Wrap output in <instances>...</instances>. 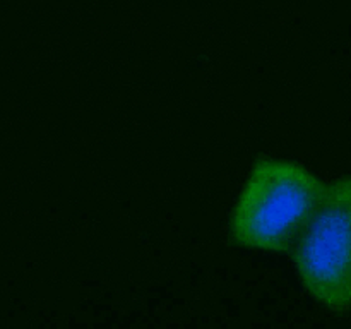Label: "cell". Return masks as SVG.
I'll return each instance as SVG.
<instances>
[{
	"instance_id": "1",
	"label": "cell",
	"mask_w": 351,
	"mask_h": 329,
	"mask_svg": "<svg viewBox=\"0 0 351 329\" xmlns=\"http://www.w3.org/2000/svg\"><path fill=\"white\" fill-rule=\"evenodd\" d=\"M324 184L300 163L259 158L230 218L239 245L264 252L291 250L321 199Z\"/></svg>"
},
{
	"instance_id": "2",
	"label": "cell",
	"mask_w": 351,
	"mask_h": 329,
	"mask_svg": "<svg viewBox=\"0 0 351 329\" xmlns=\"http://www.w3.org/2000/svg\"><path fill=\"white\" fill-rule=\"evenodd\" d=\"M291 254L302 284L319 304L351 310V177L324 185Z\"/></svg>"
}]
</instances>
